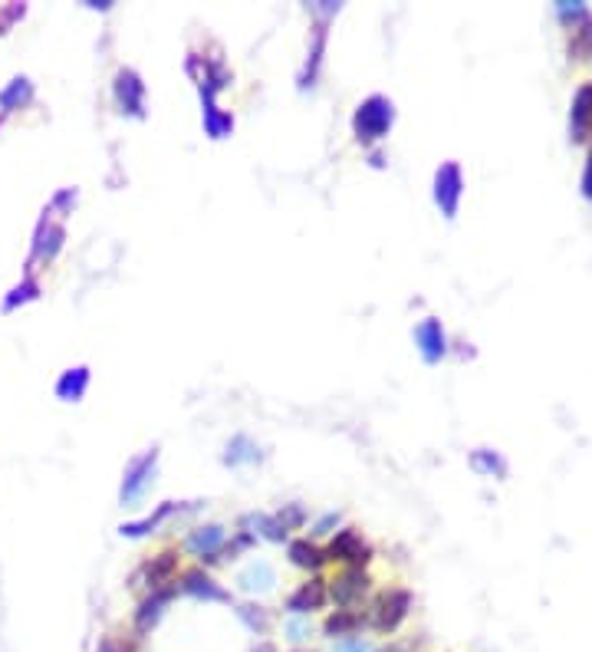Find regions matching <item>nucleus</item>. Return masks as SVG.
Instances as JSON below:
<instances>
[{
    "label": "nucleus",
    "instance_id": "obj_18",
    "mask_svg": "<svg viewBox=\"0 0 592 652\" xmlns=\"http://www.w3.org/2000/svg\"><path fill=\"white\" fill-rule=\"evenodd\" d=\"M237 583H241V590H247V593H264V590L273 587V583H277V573H273V567L267 564V560H254V564H247L241 570Z\"/></svg>",
    "mask_w": 592,
    "mask_h": 652
},
{
    "label": "nucleus",
    "instance_id": "obj_6",
    "mask_svg": "<svg viewBox=\"0 0 592 652\" xmlns=\"http://www.w3.org/2000/svg\"><path fill=\"white\" fill-rule=\"evenodd\" d=\"M224 544H227V531L221 524H201L188 534L185 550L188 554H195L198 560H204V564H221Z\"/></svg>",
    "mask_w": 592,
    "mask_h": 652
},
{
    "label": "nucleus",
    "instance_id": "obj_19",
    "mask_svg": "<svg viewBox=\"0 0 592 652\" xmlns=\"http://www.w3.org/2000/svg\"><path fill=\"white\" fill-rule=\"evenodd\" d=\"M359 626H366V616H362L359 610H336L323 623V633L329 639H349V636H356Z\"/></svg>",
    "mask_w": 592,
    "mask_h": 652
},
{
    "label": "nucleus",
    "instance_id": "obj_28",
    "mask_svg": "<svg viewBox=\"0 0 592 652\" xmlns=\"http://www.w3.org/2000/svg\"><path fill=\"white\" fill-rule=\"evenodd\" d=\"M27 14V4H7V7H0V37L17 24V20H24Z\"/></svg>",
    "mask_w": 592,
    "mask_h": 652
},
{
    "label": "nucleus",
    "instance_id": "obj_4",
    "mask_svg": "<svg viewBox=\"0 0 592 652\" xmlns=\"http://www.w3.org/2000/svg\"><path fill=\"white\" fill-rule=\"evenodd\" d=\"M155 468H158V448H148V452H142L139 458H132V462L125 465L122 488H119L122 508H135V504L145 498L155 481Z\"/></svg>",
    "mask_w": 592,
    "mask_h": 652
},
{
    "label": "nucleus",
    "instance_id": "obj_15",
    "mask_svg": "<svg viewBox=\"0 0 592 652\" xmlns=\"http://www.w3.org/2000/svg\"><path fill=\"white\" fill-rule=\"evenodd\" d=\"M86 389H89V366H70V369H63L60 379H56V399L60 402H79L86 396Z\"/></svg>",
    "mask_w": 592,
    "mask_h": 652
},
{
    "label": "nucleus",
    "instance_id": "obj_14",
    "mask_svg": "<svg viewBox=\"0 0 592 652\" xmlns=\"http://www.w3.org/2000/svg\"><path fill=\"white\" fill-rule=\"evenodd\" d=\"M175 587H165V590H152L148 597L142 600V606H139V613H135V629L139 633H148L158 620H162V613H165V606H168V600L175 597Z\"/></svg>",
    "mask_w": 592,
    "mask_h": 652
},
{
    "label": "nucleus",
    "instance_id": "obj_23",
    "mask_svg": "<svg viewBox=\"0 0 592 652\" xmlns=\"http://www.w3.org/2000/svg\"><path fill=\"white\" fill-rule=\"evenodd\" d=\"M290 564L300 570H320L326 564V550H320L310 541H293L290 544Z\"/></svg>",
    "mask_w": 592,
    "mask_h": 652
},
{
    "label": "nucleus",
    "instance_id": "obj_13",
    "mask_svg": "<svg viewBox=\"0 0 592 652\" xmlns=\"http://www.w3.org/2000/svg\"><path fill=\"white\" fill-rule=\"evenodd\" d=\"M326 597H329V593H326V580L310 577V580L300 583V587L290 593L287 613H290V616H310L313 610H323Z\"/></svg>",
    "mask_w": 592,
    "mask_h": 652
},
{
    "label": "nucleus",
    "instance_id": "obj_2",
    "mask_svg": "<svg viewBox=\"0 0 592 652\" xmlns=\"http://www.w3.org/2000/svg\"><path fill=\"white\" fill-rule=\"evenodd\" d=\"M63 241H66V228L47 208L37 224V231H33V244H30V257H27V277H33V271H40V267H50L56 261V254L63 251Z\"/></svg>",
    "mask_w": 592,
    "mask_h": 652
},
{
    "label": "nucleus",
    "instance_id": "obj_3",
    "mask_svg": "<svg viewBox=\"0 0 592 652\" xmlns=\"http://www.w3.org/2000/svg\"><path fill=\"white\" fill-rule=\"evenodd\" d=\"M408 610H412V593L408 590H382L379 597L372 600V610L366 613V623L375 633H395L398 626L405 623Z\"/></svg>",
    "mask_w": 592,
    "mask_h": 652
},
{
    "label": "nucleus",
    "instance_id": "obj_34",
    "mask_svg": "<svg viewBox=\"0 0 592 652\" xmlns=\"http://www.w3.org/2000/svg\"><path fill=\"white\" fill-rule=\"evenodd\" d=\"M586 195H592V159H589V172H586Z\"/></svg>",
    "mask_w": 592,
    "mask_h": 652
},
{
    "label": "nucleus",
    "instance_id": "obj_8",
    "mask_svg": "<svg viewBox=\"0 0 592 652\" xmlns=\"http://www.w3.org/2000/svg\"><path fill=\"white\" fill-rule=\"evenodd\" d=\"M369 557H372V547L362 541V534L352 531V527L339 531L326 550V560H339V564H349V567H359V570H362V564H369Z\"/></svg>",
    "mask_w": 592,
    "mask_h": 652
},
{
    "label": "nucleus",
    "instance_id": "obj_20",
    "mask_svg": "<svg viewBox=\"0 0 592 652\" xmlns=\"http://www.w3.org/2000/svg\"><path fill=\"white\" fill-rule=\"evenodd\" d=\"M178 511V504L175 501H165V504H158V511L155 514H148V517H142V521H132V524H122L119 531H122V537H145V534H152L155 527H162L168 517H172Z\"/></svg>",
    "mask_w": 592,
    "mask_h": 652
},
{
    "label": "nucleus",
    "instance_id": "obj_1",
    "mask_svg": "<svg viewBox=\"0 0 592 652\" xmlns=\"http://www.w3.org/2000/svg\"><path fill=\"white\" fill-rule=\"evenodd\" d=\"M392 122H395V106H392V99L382 96V93L366 96L356 106V112H352V132H356V139L362 145L382 142L385 136H389Z\"/></svg>",
    "mask_w": 592,
    "mask_h": 652
},
{
    "label": "nucleus",
    "instance_id": "obj_27",
    "mask_svg": "<svg viewBox=\"0 0 592 652\" xmlns=\"http://www.w3.org/2000/svg\"><path fill=\"white\" fill-rule=\"evenodd\" d=\"M73 205H76V188H60L50 201V211L56 218H66L73 215Z\"/></svg>",
    "mask_w": 592,
    "mask_h": 652
},
{
    "label": "nucleus",
    "instance_id": "obj_11",
    "mask_svg": "<svg viewBox=\"0 0 592 652\" xmlns=\"http://www.w3.org/2000/svg\"><path fill=\"white\" fill-rule=\"evenodd\" d=\"M175 577H178V554H175V550H162L158 557L145 560L142 570H139V580L145 583L148 590L175 587Z\"/></svg>",
    "mask_w": 592,
    "mask_h": 652
},
{
    "label": "nucleus",
    "instance_id": "obj_9",
    "mask_svg": "<svg viewBox=\"0 0 592 652\" xmlns=\"http://www.w3.org/2000/svg\"><path fill=\"white\" fill-rule=\"evenodd\" d=\"M461 168L454 165V162H444L438 168V175H435V201H438V208H441V215L444 218H454L458 215V205H461Z\"/></svg>",
    "mask_w": 592,
    "mask_h": 652
},
{
    "label": "nucleus",
    "instance_id": "obj_31",
    "mask_svg": "<svg viewBox=\"0 0 592 652\" xmlns=\"http://www.w3.org/2000/svg\"><path fill=\"white\" fill-rule=\"evenodd\" d=\"M339 524V514H323L320 521H316L313 534H333V527Z\"/></svg>",
    "mask_w": 592,
    "mask_h": 652
},
{
    "label": "nucleus",
    "instance_id": "obj_5",
    "mask_svg": "<svg viewBox=\"0 0 592 652\" xmlns=\"http://www.w3.org/2000/svg\"><path fill=\"white\" fill-rule=\"evenodd\" d=\"M369 583L372 580L359 567H349V570L339 573L336 580H329L326 593L333 597V603L339 606V610H352V606H356L369 593Z\"/></svg>",
    "mask_w": 592,
    "mask_h": 652
},
{
    "label": "nucleus",
    "instance_id": "obj_24",
    "mask_svg": "<svg viewBox=\"0 0 592 652\" xmlns=\"http://www.w3.org/2000/svg\"><path fill=\"white\" fill-rule=\"evenodd\" d=\"M254 462H260V448H257L254 442H250L247 435H234V438H231V445H227L224 465L237 468V465H254Z\"/></svg>",
    "mask_w": 592,
    "mask_h": 652
},
{
    "label": "nucleus",
    "instance_id": "obj_12",
    "mask_svg": "<svg viewBox=\"0 0 592 652\" xmlns=\"http://www.w3.org/2000/svg\"><path fill=\"white\" fill-rule=\"evenodd\" d=\"M201 93V119H204V132H208L211 139H227L234 132V116L231 112H224L218 106V93L214 89H198Z\"/></svg>",
    "mask_w": 592,
    "mask_h": 652
},
{
    "label": "nucleus",
    "instance_id": "obj_22",
    "mask_svg": "<svg viewBox=\"0 0 592 652\" xmlns=\"http://www.w3.org/2000/svg\"><path fill=\"white\" fill-rule=\"evenodd\" d=\"M323 50H326V20L316 24V37H313V50H310V60H306V70L300 73V86H313L316 76H320V66H323Z\"/></svg>",
    "mask_w": 592,
    "mask_h": 652
},
{
    "label": "nucleus",
    "instance_id": "obj_29",
    "mask_svg": "<svg viewBox=\"0 0 592 652\" xmlns=\"http://www.w3.org/2000/svg\"><path fill=\"white\" fill-rule=\"evenodd\" d=\"M333 652H379V649H375V646L369 643V639H362V636H349V639H339Z\"/></svg>",
    "mask_w": 592,
    "mask_h": 652
},
{
    "label": "nucleus",
    "instance_id": "obj_25",
    "mask_svg": "<svg viewBox=\"0 0 592 652\" xmlns=\"http://www.w3.org/2000/svg\"><path fill=\"white\" fill-rule=\"evenodd\" d=\"M33 300H40V280H37V277H24V280H20V284L4 297V313H14V310L27 307V303H33Z\"/></svg>",
    "mask_w": 592,
    "mask_h": 652
},
{
    "label": "nucleus",
    "instance_id": "obj_33",
    "mask_svg": "<svg viewBox=\"0 0 592 652\" xmlns=\"http://www.w3.org/2000/svg\"><path fill=\"white\" fill-rule=\"evenodd\" d=\"M290 639L293 643H300V639H306V633H310V629H306V623H290Z\"/></svg>",
    "mask_w": 592,
    "mask_h": 652
},
{
    "label": "nucleus",
    "instance_id": "obj_10",
    "mask_svg": "<svg viewBox=\"0 0 592 652\" xmlns=\"http://www.w3.org/2000/svg\"><path fill=\"white\" fill-rule=\"evenodd\" d=\"M175 590L188 593V597H195V600H208V603H227V600H231V593H227L224 587H218V580H214L211 573H204V570L181 573V580H175Z\"/></svg>",
    "mask_w": 592,
    "mask_h": 652
},
{
    "label": "nucleus",
    "instance_id": "obj_32",
    "mask_svg": "<svg viewBox=\"0 0 592 652\" xmlns=\"http://www.w3.org/2000/svg\"><path fill=\"white\" fill-rule=\"evenodd\" d=\"M99 652H132L125 643H116V639H106V643L99 646Z\"/></svg>",
    "mask_w": 592,
    "mask_h": 652
},
{
    "label": "nucleus",
    "instance_id": "obj_26",
    "mask_svg": "<svg viewBox=\"0 0 592 652\" xmlns=\"http://www.w3.org/2000/svg\"><path fill=\"white\" fill-rule=\"evenodd\" d=\"M589 126H592V83L579 89L576 103H573V132H576V139H583L589 132Z\"/></svg>",
    "mask_w": 592,
    "mask_h": 652
},
{
    "label": "nucleus",
    "instance_id": "obj_21",
    "mask_svg": "<svg viewBox=\"0 0 592 652\" xmlns=\"http://www.w3.org/2000/svg\"><path fill=\"white\" fill-rule=\"evenodd\" d=\"M244 527H250V534H260V537H267V541H287V527H283L280 521H277V514H247L244 521H241Z\"/></svg>",
    "mask_w": 592,
    "mask_h": 652
},
{
    "label": "nucleus",
    "instance_id": "obj_16",
    "mask_svg": "<svg viewBox=\"0 0 592 652\" xmlns=\"http://www.w3.org/2000/svg\"><path fill=\"white\" fill-rule=\"evenodd\" d=\"M415 343L421 356H425V363H438L444 356V330L438 320H421L415 326Z\"/></svg>",
    "mask_w": 592,
    "mask_h": 652
},
{
    "label": "nucleus",
    "instance_id": "obj_30",
    "mask_svg": "<svg viewBox=\"0 0 592 652\" xmlns=\"http://www.w3.org/2000/svg\"><path fill=\"white\" fill-rule=\"evenodd\" d=\"M303 517H306V514H303V508H300V504H290L287 511H280V514H277V521H280V524H283V527H287V531H290V527L303 524Z\"/></svg>",
    "mask_w": 592,
    "mask_h": 652
},
{
    "label": "nucleus",
    "instance_id": "obj_17",
    "mask_svg": "<svg viewBox=\"0 0 592 652\" xmlns=\"http://www.w3.org/2000/svg\"><path fill=\"white\" fill-rule=\"evenodd\" d=\"M33 103V83L30 76H14L4 89H0V119L10 116V112L24 109Z\"/></svg>",
    "mask_w": 592,
    "mask_h": 652
},
{
    "label": "nucleus",
    "instance_id": "obj_7",
    "mask_svg": "<svg viewBox=\"0 0 592 652\" xmlns=\"http://www.w3.org/2000/svg\"><path fill=\"white\" fill-rule=\"evenodd\" d=\"M112 93H116V103L125 116L142 119L145 116V83L135 70H122L116 73V83H112Z\"/></svg>",
    "mask_w": 592,
    "mask_h": 652
}]
</instances>
